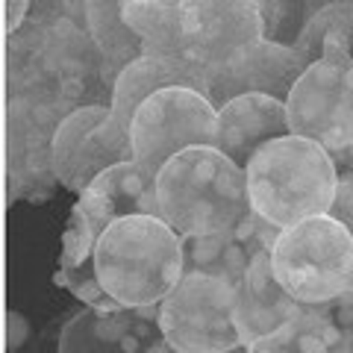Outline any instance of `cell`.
<instances>
[{"mask_svg": "<svg viewBox=\"0 0 353 353\" xmlns=\"http://www.w3.org/2000/svg\"><path fill=\"white\" fill-rule=\"evenodd\" d=\"M159 218L183 239L230 233L250 215L245 168L218 148H192L157 174Z\"/></svg>", "mask_w": 353, "mask_h": 353, "instance_id": "1", "label": "cell"}, {"mask_svg": "<svg viewBox=\"0 0 353 353\" xmlns=\"http://www.w3.org/2000/svg\"><path fill=\"white\" fill-rule=\"evenodd\" d=\"M245 180L250 212L283 233L330 212L339 165L321 145L289 132L256 150L245 168Z\"/></svg>", "mask_w": 353, "mask_h": 353, "instance_id": "2", "label": "cell"}, {"mask_svg": "<svg viewBox=\"0 0 353 353\" xmlns=\"http://www.w3.org/2000/svg\"><path fill=\"white\" fill-rule=\"evenodd\" d=\"M94 268L121 309L159 306L185 274L183 236L159 215L121 218L97 239Z\"/></svg>", "mask_w": 353, "mask_h": 353, "instance_id": "3", "label": "cell"}, {"mask_svg": "<svg viewBox=\"0 0 353 353\" xmlns=\"http://www.w3.org/2000/svg\"><path fill=\"white\" fill-rule=\"evenodd\" d=\"M353 236L330 215L283 230L271 248L274 277L297 303L315 309L347 294Z\"/></svg>", "mask_w": 353, "mask_h": 353, "instance_id": "4", "label": "cell"}, {"mask_svg": "<svg viewBox=\"0 0 353 353\" xmlns=\"http://www.w3.org/2000/svg\"><path fill=\"white\" fill-rule=\"evenodd\" d=\"M292 136L321 145L330 157L353 148V57L339 44H324L303 77L294 83L289 101Z\"/></svg>", "mask_w": 353, "mask_h": 353, "instance_id": "5", "label": "cell"}, {"mask_svg": "<svg viewBox=\"0 0 353 353\" xmlns=\"http://www.w3.org/2000/svg\"><path fill=\"white\" fill-rule=\"evenodd\" d=\"M162 339L180 353H233L245 341L236 327V285L206 274L183 280L157 306Z\"/></svg>", "mask_w": 353, "mask_h": 353, "instance_id": "6", "label": "cell"}, {"mask_svg": "<svg viewBox=\"0 0 353 353\" xmlns=\"http://www.w3.org/2000/svg\"><path fill=\"white\" fill-rule=\"evenodd\" d=\"M218 109L194 88H165L139 106L130 124L136 165L157 176L176 153L215 148Z\"/></svg>", "mask_w": 353, "mask_h": 353, "instance_id": "7", "label": "cell"}, {"mask_svg": "<svg viewBox=\"0 0 353 353\" xmlns=\"http://www.w3.org/2000/svg\"><path fill=\"white\" fill-rule=\"evenodd\" d=\"M132 157L130 130L115 118L112 106H80L65 115L50 136V171L74 194H83L103 171Z\"/></svg>", "mask_w": 353, "mask_h": 353, "instance_id": "8", "label": "cell"}, {"mask_svg": "<svg viewBox=\"0 0 353 353\" xmlns=\"http://www.w3.org/2000/svg\"><path fill=\"white\" fill-rule=\"evenodd\" d=\"M265 39L256 3L248 0H192L185 3V62L203 83Z\"/></svg>", "mask_w": 353, "mask_h": 353, "instance_id": "9", "label": "cell"}, {"mask_svg": "<svg viewBox=\"0 0 353 353\" xmlns=\"http://www.w3.org/2000/svg\"><path fill=\"white\" fill-rule=\"evenodd\" d=\"M309 62L294 44H280L262 39L236 57L227 68H221L206 80L203 97L215 109L245 94H265L274 101H289L294 83L303 77Z\"/></svg>", "mask_w": 353, "mask_h": 353, "instance_id": "10", "label": "cell"}, {"mask_svg": "<svg viewBox=\"0 0 353 353\" xmlns=\"http://www.w3.org/2000/svg\"><path fill=\"white\" fill-rule=\"evenodd\" d=\"M132 215H159L157 176L136 162H124L103 171L83 194H77L68 224H74L92 245H97L106 227Z\"/></svg>", "mask_w": 353, "mask_h": 353, "instance_id": "11", "label": "cell"}, {"mask_svg": "<svg viewBox=\"0 0 353 353\" xmlns=\"http://www.w3.org/2000/svg\"><path fill=\"white\" fill-rule=\"evenodd\" d=\"M277 236L280 230L268 227L259 215L250 212L230 233L183 239L185 274H206V277H218L230 285H239L245 280L253 256H259L262 250H271Z\"/></svg>", "mask_w": 353, "mask_h": 353, "instance_id": "12", "label": "cell"}, {"mask_svg": "<svg viewBox=\"0 0 353 353\" xmlns=\"http://www.w3.org/2000/svg\"><path fill=\"white\" fill-rule=\"evenodd\" d=\"M289 112H285L283 101L265 94H245L218 109L215 148L227 159H233L239 168H248L256 150H262L268 141L289 136Z\"/></svg>", "mask_w": 353, "mask_h": 353, "instance_id": "13", "label": "cell"}, {"mask_svg": "<svg viewBox=\"0 0 353 353\" xmlns=\"http://www.w3.org/2000/svg\"><path fill=\"white\" fill-rule=\"evenodd\" d=\"M309 306L297 303L280 285V280L274 277L271 250H262L259 256H253L245 280L236 285V327L245 347L277 333L280 327L294 321Z\"/></svg>", "mask_w": 353, "mask_h": 353, "instance_id": "14", "label": "cell"}, {"mask_svg": "<svg viewBox=\"0 0 353 353\" xmlns=\"http://www.w3.org/2000/svg\"><path fill=\"white\" fill-rule=\"evenodd\" d=\"M141 309H115L103 312L94 306H83L59 333L57 353H145L153 341L139 336Z\"/></svg>", "mask_w": 353, "mask_h": 353, "instance_id": "15", "label": "cell"}, {"mask_svg": "<svg viewBox=\"0 0 353 353\" xmlns=\"http://www.w3.org/2000/svg\"><path fill=\"white\" fill-rule=\"evenodd\" d=\"M194 88L203 94L201 80L183 65L168 62V59H157V57H141L136 62H130L124 71L118 74V80L112 85V112L115 118L130 130L132 118H136L139 106L148 97L165 92V88Z\"/></svg>", "mask_w": 353, "mask_h": 353, "instance_id": "16", "label": "cell"}, {"mask_svg": "<svg viewBox=\"0 0 353 353\" xmlns=\"http://www.w3.org/2000/svg\"><path fill=\"white\" fill-rule=\"evenodd\" d=\"M124 21L145 44V57L168 59L189 68V62H185V3L124 0Z\"/></svg>", "mask_w": 353, "mask_h": 353, "instance_id": "17", "label": "cell"}, {"mask_svg": "<svg viewBox=\"0 0 353 353\" xmlns=\"http://www.w3.org/2000/svg\"><path fill=\"white\" fill-rule=\"evenodd\" d=\"M241 353H350L347 336L336 321L309 306L277 333L248 345Z\"/></svg>", "mask_w": 353, "mask_h": 353, "instance_id": "18", "label": "cell"}, {"mask_svg": "<svg viewBox=\"0 0 353 353\" xmlns=\"http://www.w3.org/2000/svg\"><path fill=\"white\" fill-rule=\"evenodd\" d=\"M83 12H85L88 32H92L97 50H101V57H103L106 71L112 77V85H115L118 74L124 71L130 62L145 57V44H141V39L124 21V3H115V0L85 3Z\"/></svg>", "mask_w": 353, "mask_h": 353, "instance_id": "19", "label": "cell"}, {"mask_svg": "<svg viewBox=\"0 0 353 353\" xmlns=\"http://www.w3.org/2000/svg\"><path fill=\"white\" fill-rule=\"evenodd\" d=\"M324 44H339L341 50H347L353 57V3L318 6L315 12L303 21L294 48L303 53V59L309 65L321 57Z\"/></svg>", "mask_w": 353, "mask_h": 353, "instance_id": "20", "label": "cell"}, {"mask_svg": "<svg viewBox=\"0 0 353 353\" xmlns=\"http://www.w3.org/2000/svg\"><path fill=\"white\" fill-rule=\"evenodd\" d=\"M330 218H336L341 227L353 236V171L339 174V185H336V197L330 203Z\"/></svg>", "mask_w": 353, "mask_h": 353, "instance_id": "21", "label": "cell"}, {"mask_svg": "<svg viewBox=\"0 0 353 353\" xmlns=\"http://www.w3.org/2000/svg\"><path fill=\"white\" fill-rule=\"evenodd\" d=\"M27 12H30V3H24V0H6L3 3V30L15 32L21 27V18Z\"/></svg>", "mask_w": 353, "mask_h": 353, "instance_id": "22", "label": "cell"}, {"mask_svg": "<svg viewBox=\"0 0 353 353\" xmlns=\"http://www.w3.org/2000/svg\"><path fill=\"white\" fill-rule=\"evenodd\" d=\"M145 353H180V350H174V347L168 345V341H165V339H159V341H153V345H150Z\"/></svg>", "mask_w": 353, "mask_h": 353, "instance_id": "23", "label": "cell"}, {"mask_svg": "<svg viewBox=\"0 0 353 353\" xmlns=\"http://www.w3.org/2000/svg\"><path fill=\"white\" fill-rule=\"evenodd\" d=\"M347 294L353 297V265H350V277H347Z\"/></svg>", "mask_w": 353, "mask_h": 353, "instance_id": "24", "label": "cell"}]
</instances>
